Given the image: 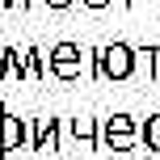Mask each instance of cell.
Returning <instances> with one entry per match:
<instances>
[{"mask_svg":"<svg viewBox=\"0 0 160 160\" xmlns=\"http://www.w3.org/2000/svg\"><path fill=\"white\" fill-rule=\"evenodd\" d=\"M93 55V80H131L135 76V47L131 42H101L88 51Z\"/></svg>","mask_w":160,"mask_h":160,"instance_id":"obj_1","label":"cell"},{"mask_svg":"<svg viewBox=\"0 0 160 160\" xmlns=\"http://www.w3.org/2000/svg\"><path fill=\"white\" fill-rule=\"evenodd\" d=\"M101 148H110V152H131V148H139V122L131 118V114H110V118H101Z\"/></svg>","mask_w":160,"mask_h":160,"instance_id":"obj_2","label":"cell"},{"mask_svg":"<svg viewBox=\"0 0 160 160\" xmlns=\"http://www.w3.org/2000/svg\"><path fill=\"white\" fill-rule=\"evenodd\" d=\"M84 59H88V51L84 47H76V42H55L51 47V76H59V80H80V72H84Z\"/></svg>","mask_w":160,"mask_h":160,"instance_id":"obj_3","label":"cell"},{"mask_svg":"<svg viewBox=\"0 0 160 160\" xmlns=\"http://www.w3.org/2000/svg\"><path fill=\"white\" fill-rule=\"evenodd\" d=\"M63 127H68L63 118H30V148L55 156L63 148Z\"/></svg>","mask_w":160,"mask_h":160,"instance_id":"obj_4","label":"cell"},{"mask_svg":"<svg viewBox=\"0 0 160 160\" xmlns=\"http://www.w3.org/2000/svg\"><path fill=\"white\" fill-rule=\"evenodd\" d=\"M25 143H30V122L4 110V156L13 152V148H25Z\"/></svg>","mask_w":160,"mask_h":160,"instance_id":"obj_5","label":"cell"},{"mask_svg":"<svg viewBox=\"0 0 160 160\" xmlns=\"http://www.w3.org/2000/svg\"><path fill=\"white\" fill-rule=\"evenodd\" d=\"M68 135L84 148H101V122L97 118H72L68 122Z\"/></svg>","mask_w":160,"mask_h":160,"instance_id":"obj_6","label":"cell"},{"mask_svg":"<svg viewBox=\"0 0 160 160\" xmlns=\"http://www.w3.org/2000/svg\"><path fill=\"white\" fill-rule=\"evenodd\" d=\"M139 143H143L148 152H160V114H148V118L139 122Z\"/></svg>","mask_w":160,"mask_h":160,"instance_id":"obj_7","label":"cell"},{"mask_svg":"<svg viewBox=\"0 0 160 160\" xmlns=\"http://www.w3.org/2000/svg\"><path fill=\"white\" fill-rule=\"evenodd\" d=\"M25 59H30V80H42L51 72V51L42 47H25Z\"/></svg>","mask_w":160,"mask_h":160,"instance_id":"obj_8","label":"cell"},{"mask_svg":"<svg viewBox=\"0 0 160 160\" xmlns=\"http://www.w3.org/2000/svg\"><path fill=\"white\" fill-rule=\"evenodd\" d=\"M8 76L13 80H30V59H25V51L8 47Z\"/></svg>","mask_w":160,"mask_h":160,"instance_id":"obj_9","label":"cell"},{"mask_svg":"<svg viewBox=\"0 0 160 160\" xmlns=\"http://www.w3.org/2000/svg\"><path fill=\"white\" fill-rule=\"evenodd\" d=\"M42 4H47V8H59V13H63V8H72L76 0H42Z\"/></svg>","mask_w":160,"mask_h":160,"instance_id":"obj_10","label":"cell"},{"mask_svg":"<svg viewBox=\"0 0 160 160\" xmlns=\"http://www.w3.org/2000/svg\"><path fill=\"white\" fill-rule=\"evenodd\" d=\"M80 4H84V8H97V13H101V8H110L114 0H80Z\"/></svg>","mask_w":160,"mask_h":160,"instance_id":"obj_11","label":"cell"},{"mask_svg":"<svg viewBox=\"0 0 160 160\" xmlns=\"http://www.w3.org/2000/svg\"><path fill=\"white\" fill-rule=\"evenodd\" d=\"M8 76V47H0V80Z\"/></svg>","mask_w":160,"mask_h":160,"instance_id":"obj_12","label":"cell"},{"mask_svg":"<svg viewBox=\"0 0 160 160\" xmlns=\"http://www.w3.org/2000/svg\"><path fill=\"white\" fill-rule=\"evenodd\" d=\"M0 156H4V110H0Z\"/></svg>","mask_w":160,"mask_h":160,"instance_id":"obj_13","label":"cell"},{"mask_svg":"<svg viewBox=\"0 0 160 160\" xmlns=\"http://www.w3.org/2000/svg\"><path fill=\"white\" fill-rule=\"evenodd\" d=\"M114 4H122V8H135V4H139V0H114Z\"/></svg>","mask_w":160,"mask_h":160,"instance_id":"obj_14","label":"cell"},{"mask_svg":"<svg viewBox=\"0 0 160 160\" xmlns=\"http://www.w3.org/2000/svg\"><path fill=\"white\" fill-rule=\"evenodd\" d=\"M34 4V0H13V8H30Z\"/></svg>","mask_w":160,"mask_h":160,"instance_id":"obj_15","label":"cell"},{"mask_svg":"<svg viewBox=\"0 0 160 160\" xmlns=\"http://www.w3.org/2000/svg\"><path fill=\"white\" fill-rule=\"evenodd\" d=\"M0 8H13V0H0Z\"/></svg>","mask_w":160,"mask_h":160,"instance_id":"obj_16","label":"cell"}]
</instances>
